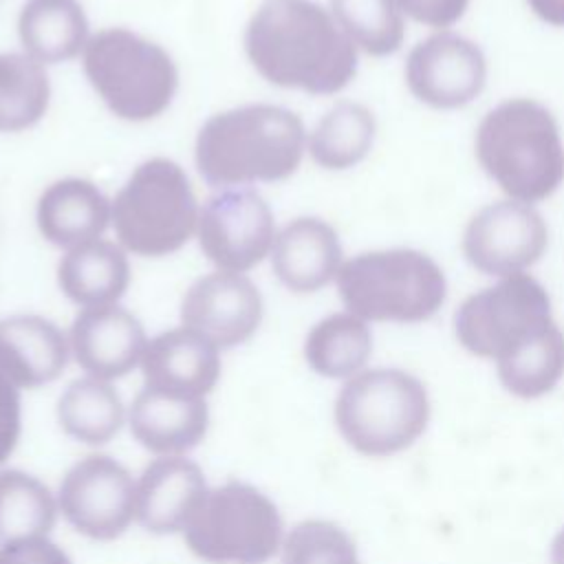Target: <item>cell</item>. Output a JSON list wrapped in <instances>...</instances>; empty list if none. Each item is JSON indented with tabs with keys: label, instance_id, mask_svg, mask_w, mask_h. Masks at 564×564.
Wrapping results in <instances>:
<instances>
[{
	"label": "cell",
	"instance_id": "cell-1",
	"mask_svg": "<svg viewBox=\"0 0 564 564\" xmlns=\"http://www.w3.org/2000/svg\"><path fill=\"white\" fill-rule=\"evenodd\" d=\"M245 51L267 82L308 95L339 93L359 64L357 46L313 0H262L247 24Z\"/></svg>",
	"mask_w": 564,
	"mask_h": 564
},
{
	"label": "cell",
	"instance_id": "cell-2",
	"mask_svg": "<svg viewBox=\"0 0 564 564\" xmlns=\"http://www.w3.org/2000/svg\"><path fill=\"white\" fill-rule=\"evenodd\" d=\"M474 154L505 198L538 205L564 183V139L555 115L538 99L511 97L478 123Z\"/></svg>",
	"mask_w": 564,
	"mask_h": 564
},
{
	"label": "cell",
	"instance_id": "cell-3",
	"mask_svg": "<svg viewBox=\"0 0 564 564\" xmlns=\"http://www.w3.org/2000/svg\"><path fill=\"white\" fill-rule=\"evenodd\" d=\"M302 119L273 104H249L209 117L196 137V167L212 187L289 178L302 161Z\"/></svg>",
	"mask_w": 564,
	"mask_h": 564
},
{
	"label": "cell",
	"instance_id": "cell-4",
	"mask_svg": "<svg viewBox=\"0 0 564 564\" xmlns=\"http://www.w3.org/2000/svg\"><path fill=\"white\" fill-rule=\"evenodd\" d=\"M335 282L348 313L364 322H425L447 297L443 267L430 253L410 247L357 253L344 260Z\"/></svg>",
	"mask_w": 564,
	"mask_h": 564
},
{
	"label": "cell",
	"instance_id": "cell-5",
	"mask_svg": "<svg viewBox=\"0 0 564 564\" xmlns=\"http://www.w3.org/2000/svg\"><path fill=\"white\" fill-rule=\"evenodd\" d=\"M425 386L399 368H370L350 377L335 399V425L359 454L383 458L410 447L427 427Z\"/></svg>",
	"mask_w": 564,
	"mask_h": 564
},
{
	"label": "cell",
	"instance_id": "cell-6",
	"mask_svg": "<svg viewBox=\"0 0 564 564\" xmlns=\"http://www.w3.org/2000/svg\"><path fill=\"white\" fill-rule=\"evenodd\" d=\"M119 242L145 258L178 251L198 225L196 196L183 167L170 159L143 161L112 203Z\"/></svg>",
	"mask_w": 564,
	"mask_h": 564
},
{
	"label": "cell",
	"instance_id": "cell-7",
	"mask_svg": "<svg viewBox=\"0 0 564 564\" xmlns=\"http://www.w3.org/2000/svg\"><path fill=\"white\" fill-rule=\"evenodd\" d=\"M84 70L110 112L126 121L163 115L178 88V70L167 51L128 29L93 35L84 51Z\"/></svg>",
	"mask_w": 564,
	"mask_h": 564
},
{
	"label": "cell",
	"instance_id": "cell-8",
	"mask_svg": "<svg viewBox=\"0 0 564 564\" xmlns=\"http://www.w3.org/2000/svg\"><path fill=\"white\" fill-rule=\"evenodd\" d=\"M187 549L209 564H262L284 542L282 516L260 489L229 480L203 498L183 531Z\"/></svg>",
	"mask_w": 564,
	"mask_h": 564
},
{
	"label": "cell",
	"instance_id": "cell-9",
	"mask_svg": "<svg viewBox=\"0 0 564 564\" xmlns=\"http://www.w3.org/2000/svg\"><path fill=\"white\" fill-rule=\"evenodd\" d=\"M551 319L544 284L531 273H518L496 278L465 297L454 315V335L467 352L498 361Z\"/></svg>",
	"mask_w": 564,
	"mask_h": 564
},
{
	"label": "cell",
	"instance_id": "cell-10",
	"mask_svg": "<svg viewBox=\"0 0 564 564\" xmlns=\"http://www.w3.org/2000/svg\"><path fill=\"white\" fill-rule=\"evenodd\" d=\"M460 249L471 269L494 280L529 273L549 249V225L535 205L502 196L474 212Z\"/></svg>",
	"mask_w": 564,
	"mask_h": 564
},
{
	"label": "cell",
	"instance_id": "cell-11",
	"mask_svg": "<svg viewBox=\"0 0 564 564\" xmlns=\"http://www.w3.org/2000/svg\"><path fill=\"white\" fill-rule=\"evenodd\" d=\"M57 509L82 535L108 542L137 520V482L115 458L90 454L64 474Z\"/></svg>",
	"mask_w": 564,
	"mask_h": 564
},
{
	"label": "cell",
	"instance_id": "cell-12",
	"mask_svg": "<svg viewBox=\"0 0 564 564\" xmlns=\"http://www.w3.org/2000/svg\"><path fill=\"white\" fill-rule=\"evenodd\" d=\"M405 86L416 101L434 110H458L480 97L489 64L482 48L452 29L434 31L405 57Z\"/></svg>",
	"mask_w": 564,
	"mask_h": 564
},
{
	"label": "cell",
	"instance_id": "cell-13",
	"mask_svg": "<svg viewBox=\"0 0 564 564\" xmlns=\"http://www.w3.org/2000/svg\"><path fill=\"white\" fill-rule=\"evenodd\" d=\"M273 240V214L253 189H225L198 216L200 249L218 271H249L271 251Z\"/></svg>",
	"mask_w": 564,
	"mask_h": 564
},
{
	"label": "cell",
	"instance_id": "cell-14",
	"mask_svg": "<svg viewBox=\"0 0 564 564\" xmlns=\"http://www.w3.org/2000/svg\"><path fill=\"white\" fill-rule=\"evenodd\" d=\"M183 326L200 333L216 348L247 341L262 322L258 286L242 273L216 271L198 278L181 302Z\"/></svg>",
	"mask_w": 564,
	"mask_h": 564
},
{
	"label": "cell",
	"instance_id": "cell-15",
	"mask_svg": "<svg viewBox=\"0 0 564 564\" xmlns=\"http://www.w3.org/2000/svg\"><path fill=\"white\" fill-rule=\"evenodd\" d=\"M68 344L88 377L110 381L141 364L148 339L141 322L130 311L110 304L84 308L70 326Z\"/></svg>",
	"mask_w": 564,
	"mask_h": 564
},
{
	"label": "cell",
	"instance_id": "cell-16",
	"mask_svg": "<svg viewBox=\"0 0 564 564\" xmlns=\"http://www.w3.org/2000/svg\"><path fill=\"white\" fill-rule=\"evenodd\" d=\"M141 370L145 388L205 399L218 383L220 357L209 339L181 326L148 341Z\"/></svg>",
	"mask_w": 564,
	"mask_h": 564
},
{
	"label": "cell",
	"instance_id": "cell-17",
	"mask_svg": "<svg viewBox=\"0 0 564 564\" xmlns=\"http://www.w3.org/2000/svg\"><path fill=\"white\" fill-rule=\"evenodd\" d=\"M207 491L196 463L183 456H161L137 480V520L159 535L185 531Z\"/></svg>",
	"mask_w": 564,
	"mask_h": 564
},
{
	"label": "cell",
	"instance_id": "cell-18",
	"mask_svg": "<svg viewBox=\"0 0 564 564\" xmlns=\"http://www.w3.org/2000/svg\"><path fill=\"white\" fill-rule=\"evenodd\" d=\"M344 264L337 231L322 218L291 220L273 240L271 267L293 293H315L337 278Z\"/></svg>",
	"mask_w": 564,
	"mask_h": 564
},
{
	"label": "cell",
	"instance_id": "cell-19",
	"mask_svg": "<svg viewBox=\"0 0 564 564\" xmlns=\"http://www.w3.org/2000/svg\"><path fill=\"white\" fill-rule=\"evenodd\" d=\"M66 335L46 317L11 315L0 319V375L18 390L55 381L68 361Z\"/></svg>",
	"mask_w": 564,
	"mask_h": 564
},
{
	"label": "cell",
	"instance_id": "cell-20",
	"mask_svg": "<svg viewBox=\"0 0 564 564\" xmlns=\"http://www.w3.org/2000/svg\"><path fill=\"white\" fill-rule=\"evenodd\" d=\"M130 432L148 452L181 456L196 447L209 425L205 399L143 388L132 401Z\"/></svg>",
	"mask_w": 564,
	"mask_h": 564
},
{
	"label": "cell",
	"instance_id": "cell-21",
	"mask_svg": "<svg viewBox=\"0 0 564 564\" xmlns=\"http://www.w3.org/2000/svg\"><path fill=\"white\" fill-rule=\"evenodd\" d=\"M110 218L108 198L86 178L55 181L37 203L40 234L48 242L66 249L97 240Z\"/></svg>",
	"mask_w": 564,
	"mask_h": 564
},
{
	"label": "cell",
	"instance_id": "cell-22",
	"mask_svg": "<svg viewBox=\"0 0 564 564\" xmlns=\"http://www.w3.org/2000/svg\"><path fill=\"white\" fill-rule=\"evenodd\" d=\"M57 284L79 306H110L130 284V264L115 242L97 238L68 249L57 267Z\"/></svg>",
	"mask_w": 564,
	"mask_h": 564
},
{
	"label": "cell",
	"instance_id": "cell-23",
	"mask_svg": "<svg viewBox=\"0 0 564 564\" xmlns=\"http://www.w3.org/2000/svg\"><path fill=\"white\" fill-rule=\"evenodd\" d=\"M20 42L40 64L73 59L88 44V20L77 0H29L18 18Z\"/></svg>",
	"mask_w": 564,
	"mask_h": 564
},
{
	"label": "cell",
	"instance_id": "cell-24",
	"mask_svg": "<svg viewBox=\"0 0 564 564\" xmlns=\"http://www.w3.org/2000/svg\"><path fill=\"white\" fill-rule=\"evenodd\" d=\"M377 139L372 110L357 101L335 104L308 134V154L324 170H350L361 163Z\"/></svg>",
	"mask_w": 564,
	"mask_h": 564
},
{
	"label": "cell",
	"instance_id": "cell-25",
	"mask_svg": "<svg viewBox=\"0 0 564 564\" xmlns=\"http://www.w3.org/2000/svg\"><path fill=\"white\" fill-rule=\"evenodd\" d=\"M500 383L520 399L551 392L564 377V330L555 319L496 361Z\"/></svg>",
	"mask_w": 564,
	"mask_h": 564
},
{
	"label": "cell",
	"instance_id": "cell-26",
	"mask_svg": "<svg viewBox=\"0 0 564 564\" xmlns=\"http://www.w3.org/2000/svg\"><path fill=\"white\" fill-rule=\"evenodd\" d=\"M372 352L368 322L352 313H333L319 319L306 335V364L322 377L350 379L364 370Z\"/></svg>",
	"mask_w": 564,
	"mask_h": 564
},
{
	"label": "cell",
	"instance_id": "cell-27",
	"mask_svg": "<svg viewBox=\"0 0 564 564\" xmlns=\"http://www.w3.org/2000/svg\"><path fill=\"white\" fill-rule=\"evenodd\" d=\"M123 414L117 390L97 377L75 379L57 399L59 427L86 445L108 443L121 430Z\"/></svg>",
	"mask_w": 564,
	"mask_h": 564
},
{
	"label": "cell",
	"instance_id": "cell-28",
	"mask_svg": "<svg viewBox=\"0 0 564 564\" xmlns=\"http://www.w3.org/2000/svg\"><path fill=\"white\" fill-rule=\"evenodd\" d=\"M51 99L48 75L26 53H0V132L35 126Z\"/></svg>",
	"mask_w": 564,
	"mask_h": 564
},
{
	"label": "cell",
	"instance_id": "cell-29",
	"mask_svg": "<svg viewBox=\"0 0 564 564\" xmlns=\"http://www.w3.org/2000/svg\"><path fill=\"white\" fill-rule=\"evenodd\" d=\"M57 500L44 482L20 469L0 471V542L46 535L57 516Z\"/></svg>",
	"mask_w": 564,
	"mask_h": 564
},
{
	"label": "cell",
	"instance_id": "cell-30",
	"mask_svg": "<svg viewBox=\"0 0 564 564\" xmlns=\"http://www.w3.org/2000/svg\"><path fill=\"white\" fill-rule=\"evenodd\" d=\"M330 9L357 51L386 57L401 48L405 15L399 0H330Z\"/></svg>",
	"mask_w": 564,
	"mask_h": 564
},
{
	"label": "cell",
	"instance_id": "cell-31",
	"mask_svg": "<svg viewBox=\"0 0 564 564\" xmlns=\"http://www.w3.org/2000/svg\"><path fill=\"white\" fill-rule=\"evenodd\" d=\"M282 564H359L352 538L335 522L304 520L282 542Z\"/></svg>",
	"mask_w": 564,
	"mask_h": 564
},
{
	"label": "cell",
	"instance_id": "cell-32",
	"mask_svg": "<svg viewBox=\"0 0 564 564\" xmlns=\"http://www.w3.org/2000/svg\"><path fill=\"white\" fill-rule=\"evenodd\" d=\"M471 0H399L405 20H414L434 31L452 29Z\"/></svg>",
	"mask_w": 564,
	"mask_h": 564
},
{
	"label": "cell",
	"instance_id": "cell-33",
	"mask_svg": "<svg viewBox=\"0 0 564 564\" xmlns=\"http://www.w3.org/2000/svg\"><path fill=\"white\" fill-rule=\"evenodd\" d=\"M0 564H73L46 535L11 540L0 546Z\"/></svg>",
	"mask_w": 564,
	"mask_h": 564
},
{
	"label": "cell",
	"instance_id": "cell-34",
	"mask_svg": "<svg viewBox=\"0 0 564 564\" xmlns=\"http://www.w3.org/2000/svg\"><path fill=\"white\" fill-rule=\"evenodd\" d=\"M22 432L20 392L18 388L0 375V463H4L15 449Z\"/></svg>",
	"mask_w": 564,
	"mask_h": 564
},
{
	"label": "cell",
	"instance_id": "cell-35",
	"mask_svg": "<svg viewBox=\"0 0 564 564\" xmlns=\"http://www.w3.org/2000/svg\"><path fill=\"white\" fill-rule=\"evenodd\" d=\"M529 11L544 24L564 29V0H524Z\"/></svg>",
	"mask_w": 564,
	"mask_h": 564
},
{
	"label": "cell",
	"instance_id": "cell-36",
	"mask_svg": "<svg viewBox=\"0 0 564 564\" xmlns=\"http://www.w3.org/2000/svg\"><path fill=\"white\" fill-rule=\"evenodd\" d=\"M551 564H564V529L557 531L551 544Z\"/></svg>",
	"mask_w": 564,
	"mask_h": 564
}]
</instances>
